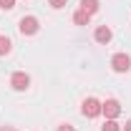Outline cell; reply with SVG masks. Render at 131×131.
Segmentation results:
<instances>
[{
    "instance_id": "cell-1",
    "label": "cell",
    "mask_w": 131,
    "mask_h": 131,
    "mask_svg": "<svg viewBox=\"0 0 131 131\" xmlns=\"http://www.w3.org/2000/svg\"><path fill=\"white\" fill-rule=\"evenodd\" d=\"M18 30L23 33V35H35V33L40 30V23H38V18H35V15H25V18H20Z\"/></svg>"
},
{
    "instance_id": "cell-2",
    "label": "cell",
    "mask_w": 131,
    "mask_h": 131,
    "mask_svg": "<svg viewBox=\"0 0 131 131\" xmlns=\"http://www.w3.org/2000/svg\"><path fill=\"white\" fill-rule=\"evenodd\" d=\"M81 114L86 116V118H96L98 114H101V101L98 98H86L81 106Z\"/></svg>"
},
{
    "instance_id": "cell-3",
    "label": "cell",
    "mask_w": 131,
    "mask_h": 131,
    "mask_svg": "<svg viewBox=\"0 0 131 131\" xmlns=\"http://www.w3.org/2000/svg\"><path fill=\"white\" fill-rule=\"evenodd\" d=\"M111 68H114L116 73H126V71H131V58L126 53H116L114 58H111Z\"/></svg>"
},
{
    "instance_id": "cell-4",
    "label": "cell",
    "mask_w": 131,
    "mask_h": 131,
    "mask_svg": "<svg viewBox=\"0 0 131 131\" xmlns=\"http://www.w3.org/2000/svg\"><path fill=\"white\" fill-rule=\"evenodd\" d=\"M101 114L106 116V118H116V116L121 114V103H118L116 98H106V101L101 103Z\"/></svg>"
},
{
    "instance_id": "cell-5",
    "label": "cell",
    "mask_w": 131,
    "mask_h": 131,
    "mask_svg": "<svg viewBox=\"0 0 131 131\" xmlns=\"http://www.w3.org/2000/svg\"><path fill=\"white\" fill-rule=\"evenodd\" d=\"M10 86H13L15 91H25V88L30 86V76H28V73H23V71H18V73L10 76Z\"/></svg>"
},
{
    "instance_id": "cell-6",
    "label": "cell",
    "mask_w": 131,
    "mask_h": 131,
    "mask_svg": "<svg viewBox=\"0 0 131 131\" xmlns=\"http://www.w3.org/2000/svg\"><path fill=\"white\" fill-rule=\"evenodd\" d=\"M93 38H96V43L106 46V43L114 38V33H111V28H108V25H98V28H96V33H93Z\"/></svg>"
},
{
    "instance_id": "cell-7",
    "label": "cell",
    "mask_w": 131,
    "mask_h": 131,
    "mask_svg": "<svg viewBox=\"0 0 131 131\" xmlns=\"http://www.w3.org/2000/svg\"><path fill=\"white\" fill-rule=\"evenodd\" d=\"M98 8H101L98 0H81V8H78V10L88 13V15H93V13H98Z\"/></svg>"
},
{
    "instance_id": "cell-8",
    "label": "cell",
    "mask_w": 131,
    "mask_h": 131,
    "mask_svg": "<svg viewBox=\"0 0 131 131\" xmlns=\"http://www.w3.org/2000/svg\"><path fill=\"white\" fill-rule=\"evenodd\" d=\"M73 23H76V25H88V23H91V15L83 13V10H76V13H73Z\"/></svg>"
},
{
    "instance_id": "cell-9",
    "label": "cell",
    "mask_w": 131,
    "mask_h": 131,
    "mask_svg": "<svg viewBox=\"0 0 131 131\" xmlns=\"http://www.w3.org/2000/svg\"><path fill=\"white\" fill-rule=\"evenodd\" d=\"M10 50H13V40L8 35H0V56H8Z\"/></svg>"
},
{
    "instance_id": "cell-10",
    "label": "cell",
    "mask_w": 131,
    "mask_h": 131,
    "mask_svg": "<svg viewBox=\"0 0 131 131\" xmlns=\"http://www.w3.org/2000/svg\"><path fill=\"white\" fill-rule=\"evenodd\" d=\"M101 131H121V126L116 124V118H108V121L103 124V129H101Z\"/></svg>"
},
{
    "instance_id": "cell-11",
    "label": "cell",
    "mask_w": 131,
    "mask_h": 131,
    "mask_svg": "<svg viewBox=\"0 0 131 131\" xmlns=\"http://www.w3.org/2000/svg\"><path fill=\"white\" fill-rule=\"evenodd\" d=\"M48 5L53 8V10H61V8H66V5H68V0H48Z\"/></svg>"
},
{
    "instance_id": "cell-12",
    "label": "cell",
    "mask_w": 131,
    "mask_h": 131,
    "mask_svg": "<svg viewBox=\"0 0 131 131\" xmlns=\"http://www.w3.org/2000/svg\"><path fill=\"white\" fill-rule=\"evenodd\" d=\"M0 8L3 10H13L15 8V0H0Z\"/></svg>"
},
{
    "instance_id": "cell-13",
    "label": "cell",
    "mask_w": 131,
    "mask_h": 131,
    "mask_svg": "<svg viewBox=\"0 0 131 131\" xmlns=\"http://www.w3.org/2000/svg\"><path fill=\"white\" fill-rule=\"evenodd\" d=\"M58 131H76V129H73L71 124H63V126H58Z\"/></svg>"
},
{
    "instance_id": "cell-14",
    "label": "cell",
    "mask_w": 131,
    "mask_h": 131,
    "mask_svg": "<svg viewBox=\"0 0 131 131\" xmlns=\"http://www.w3.org/2000/svg\"><path fill=\"white\" fill-rule=\"evenodd\" d=\"M124 131H131V118L126 121V126H124Z\"/></svg>"
},
{
    "instance_id": "cell-15",
    "label": "cell",
    "mask_w": 131,
    "mask_h": 131,
    "mask_svg": "<svg viewBox=\"0 0 131 131\" xmlns=\"http://www.w3.org/2000/svg\"><path fill=\"white\" fill-rule=\"evenodd\" d=\"M0 131H15V129H13V126H3Z\"/></svg>"
}]
</instances>
